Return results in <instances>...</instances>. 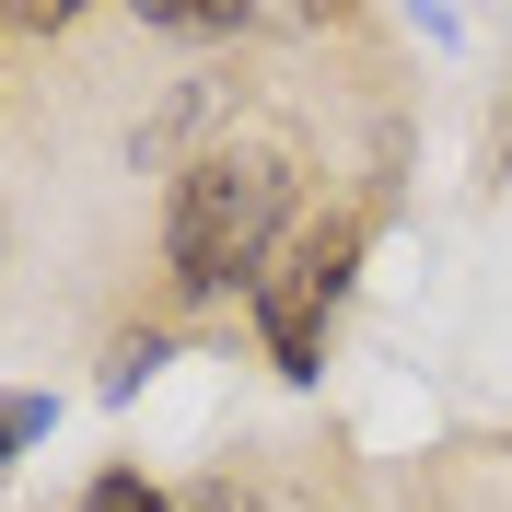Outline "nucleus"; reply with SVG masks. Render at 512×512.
Returning <instances> with one entry per match:
<instances>
[{
	"label": "nucleus",
	"instance_id": "nucleus-1",
	"mask_svg": "<svg viewBox=\"0 0 512 512\" xmlns=\"http://www.w3.org/2000/svg\"><path fill=\"white\" fill-rule=\"evenodd\" d=\"M291 245V152L268 140H222V152H198L163 198V268L175 291H256V268Z\"/></svg>",
	"mask_w": 512,
	"mask_h": 512
},
{
	"label": "nucleus",
	"instance_id": "nucleus-2",
	"mask_svg": "<svg viewBox=\"0 0 512 512\" xmlns=\"http://www.w3.org/2000/svg\"><path fill=\"white\" fill-rule=\"evenodd\" d=\"M350 268H361V222L350 210H338V222H303L268 268H256V338H268V361H280L291 384H315L326 315L350 303Z\"/></svg>",
	"mask_w": 512,
	"mask_h": 512
},
{
	"label": "nucleus",
	"instance_id": "nucleus-3",
	"mask_svg": "<svg viewBox=\"0 0 512 512\" xmlns=\"http://www.w3.org/2000/svg\"><path fill=\"white\" fill-rule=\"evenodd\" d=\"M70 512H175V501H163V489L140 478V466H105V478L82 489V501H70Z\"/></svg>",
	"mask_w": 512,
	"mask_h": 512
},
{
	"label": "nucleus",
	"instance_id": "nucleus-4",
	"mask_svg": "<svg viewBox=\"0 0 512 512\" xmlns=\"http://www.w3.org/2000/svg\"><path fill=\"white\" fill-rule=\"evenodd\" d=\"M47 419H59L47 396H0V478H12V454H35V443H47Z\"/></svg>",
	"mask_w": 512,
	"mask_h": 512
},
{
	"label": "nucleus",
	"instance_id": "nucleus-5",
	"mask_svg": "<svg viewBox=\"0 0 512 512\" xmlns=\"http://www.w3.org/2000/svg\"><path fill=\"white\" fill-rule=\"evenodd\" d=\"M152 373H163V338L140 326V338H117V361H105V396H140Z\"/></svg>",
	"mask_w": 512,
	"mask_h": 512
}]
</instances>
